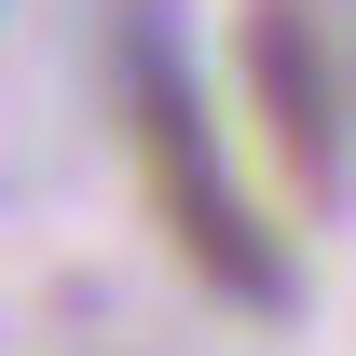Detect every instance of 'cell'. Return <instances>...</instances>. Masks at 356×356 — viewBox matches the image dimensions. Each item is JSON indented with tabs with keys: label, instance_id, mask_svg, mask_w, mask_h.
<instances>
[{
	"label": "cell",
	"instance_id": "cell-1",
	"mask_svg": "<svg viewBox=\"0 0 356 356\" xmlns=\"http://www.w3.org/2000/svg\"><path fill=\"white\" fill-rule=\"evenodd\" d=\"M110 83H124V137H137V178H151V220L178 233V261L206 274L220 302H261L288 315V247L247 220V192L220 165V124H206V83H192V42H178L165 0H124V28H110Z\"/></svg>",
	"mask_w": 356,
	"mask_h": 356
},
{
	"label": "cell",
	"instance_id": "cell-2",
	"mask_svg": "<svg viewBox=\"0 0 356 356\" xmlns=\"http://www.w3.org/2000/svg\"><path fill=\"white\" fill-rule=\"evenodd\" d=\"M247 96H261V137L288 151V192L343 206V69L315 0H247Z\"/></svg>",
	"mask_w": 356,
	"mask_h": 356
}]
</instances>
